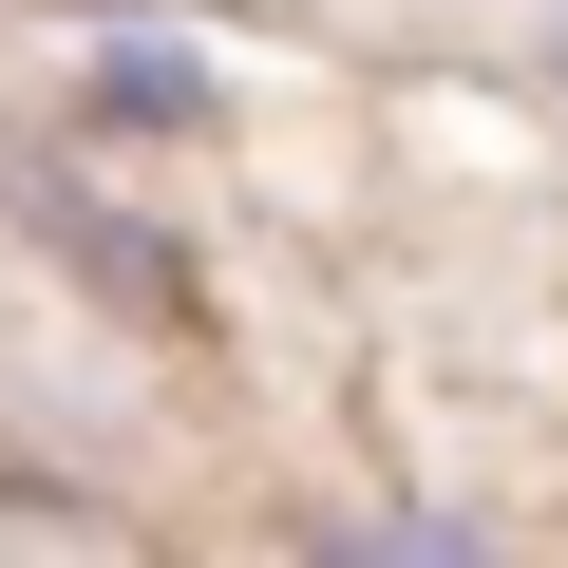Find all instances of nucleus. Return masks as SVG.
<instances>
[{
	"label": "nucleus",
	"mask_w": 568,
	"mask_h": 568,
	"mask_svg": "<svg viewBox=\"0 0 568 568\" xmlns=\"http://www.w3.org/2000/svg\"><path fill=\"white\" fill-rule=\"evenodd\" d=\"M58 114L95 152H227L246 133V58L190 39L171 0H114V20H77V58H58Z\"/></svg>",
	"instance_id": "1"
},
{
	"label": "nucleus",
	"mask_w": 568,
	"mask_h": 568,
	"mask_svg": "<svg viewBox=\"0 0 568 568\" xmlns=\"http://www.w3.org/2000/svg\"><path fill=\"white\" fill-rule=\"evenodd\" d=\"M0 227H39L58 265H77V304H114V323H209V265L133 209V190H95V133L58 114L39 152H0Z\"/></svg>",
	"instance_id": "2"
},
{
	"label": "nucleus",
	"mask_w": 568,
	"mask_h": 568,
	"mask_svg": "<svg viewBox=\"0 0 568 568\" xmlns=\"http://www.w3.org/2000/svg\"><path fill=\"white\" fill-rule=\"evenodd\" d=\"M511 511H474V493H361V511H304V549H493Z\"/></svg>",
	"instance_id": "3"
},
{
	"label": "nucleus",
	"mask_w": 568,
	"mask_h": 568,
	"mask_svg": "<svg viewBox=\"0 0 568 568\" xmlns=\"http://www.w3.org/2000/svg\"><path fill=\"white\" fill-rule=\"evenodd\" d=\"M0 530H114L95 493H20V474H0Z\"/></svg>",
	"instance_id": "4"
},
{
	"label": "nucleus",
	"mask_w": 568,
	"mask_h": 568,
	"mask_svg": "<svg viewBox=\"0 0 568 568\" xmlns=\"http://www.w3.org/2000/svg\"><path fill=\"white\" fill-rule=\"evenodd\" d=\"M549 77H568V0H549Z\"/></svg>",
	"instance_id": "5"
},
{
	"label": "nucleus",
	"mask_w": 568,
	"mask_h": 568,
	"mask_svg": "<svg viewBox=\"0 0 568 568\" xmlns=\"http://www.w3.org/2000/svg\"><path fill=\"white\" fill-rule=\"evenodd\" d=\"M77 20H114V0H77Z\"/></svg>",
	"instance_id": "6"
}]
</instances>
